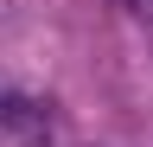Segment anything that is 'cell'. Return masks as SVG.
<instances>
[{
  "label": "cell",
  "instance_id": "1",
  "mask_svg": "<svg viewBox=\"0 0 153 147\" xmlns=\"http://www.w3.org/2000/svg\"><path fill=\"white\" fill-rule=\"evenodd\" d=\"M0 128H7L19 147H51V115H45V102H32V96H0Z\"/></svg>",
  "mask_w": 153,
  "mask_h": 147
}]
</instances>
